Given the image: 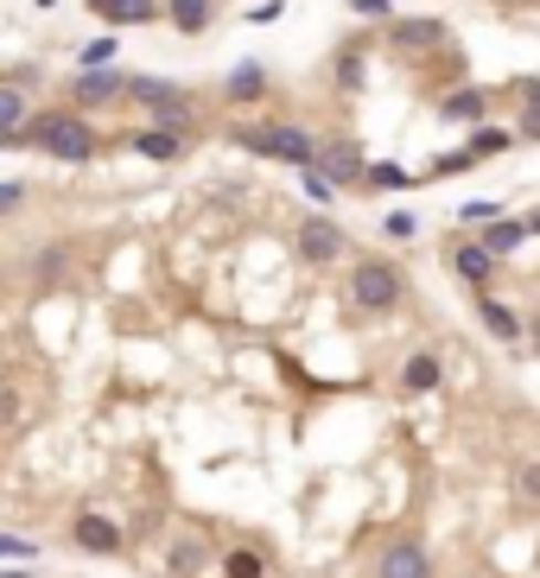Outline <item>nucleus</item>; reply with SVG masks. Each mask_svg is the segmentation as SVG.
I'll use <instances>...</instances> for the list:
<instances>
[{
    "instance_id": "1",
    "label": "nucleus",
    "mask_w": 540,
    "mask_h": 578,
    "mask_svg": "<svg viewBox=\"0 0 540 578\" xmlns=\"http://www.w3.org/2000/svg\"><path fill=\"white\" fill-rule=\"evenodd\" d=\"M235 147L261 153V159H280V166H299V172H306L311 159H318V140H311L306 127H286V122H267V127H235Z\"/></svg>"
},
{
    "instance_id": "2",
    "label": "nucleus",
    "mask_w": 540,
    "mask_h": 578,
    "mask_svg": "<svg viewBox=\"0 0 540 578\" xmlns=\"http://www.w3.org/2000/svg\"><path fill=\"white\" fill-rule=\"evenodd\" d=\"M350 299L362 312H394V305L407 299V280L394 261H375V254H362L357 267H350Z\"/></svg>"
},
{
    "instance_id": "3",
    "label": "nucleus",
    "mask_w": 540,
    "mask_h": 578,
    "mask_svg": "<svg viewBox=\"0 0 540 578\" xmlns=\"http://www.w3.org/2000/svg\"><path fill=\"white\" fill-rule=\"evenodd\" d=\"M311 172H325L331 185H362V153H357V140H325L318 147V159H311Z\"/></svg>"
},
{
    "instance_id": "4",
    "label": "nucleus",
    "mask_w": 540,
    "mask_h": 578,
    "mask_svg": "<svg viewBox=\"0 0 540 578\" xmlns=\"http://www.w3.org/2000/svg\"><path fill=\"white\" fill-rule=\"evenodd\" d=\"M299 254L318 261V267L343 261V229H337L331 217H306V223H299Z\"/></svg>"
},
{
    "instance_id": "5",
    "label": "nucleus",
    "mask_w": 540,
    "mask_h": 578,
    "mask_svg": "<svg viewBox=\"0 0 540 578\" xmlns=\"http://www.w3.org/2000/svg\"><path fill=\"white\" fill-rule=\"evenodd\" d=\"M375 578H433V566H426V547H420V540H394V547L375 559Z\"/></svg>"
},
{
    "instance_id": "6",
    "label": "nucleus",
    "mask_w": 540,
    "mask_h": 578,
    "mask_svg": "<svg viewBox=\"0 0 540 578\" xmlns=\"http://www.w3.org/2000/svg\"><path fill=\"white\" fill-rule=\"evenodd\" d=\"M452 274L464 280V286H489V274H496V254L484 249V242H452Z\"/></svg>"
},
{
    "instance_id": "7",
    "label": "nucleus",
    "mask_w": 540,
    "mask_h": 578,
    "mask_svg": "<svg viewBox=\"0 0 540 578\" xmlns=\"http://www.w3.org/2000/svg\"><path fill=\"white\" fill-rule=\"evenodd\" d=\"M128 90V76H115V64L108 71H83L77 83H71V102H83V108H103V102H115Z\"/></svg>"
},
{
    "instance_id": "8",
    "label": "nucleus",
    "mask_w": 540,
    "mask_h": 578,
    "mask_svg": "<svg viewBox=\"0 0 540 578\" xmlns=\"http://www.w3.org/2000/svg\"><path fill=\"white\" fill-rule=\"evenodd\" d=\"M96 20H108V25H147V20H159V0H83Z\"/></svg>"
},
{
    "instance_id": "9",
    "label": "nucleus",
    "mask_w": 540,
    "mask_h": 578,
    "mask_svg": "<svg viewBox=\"0 0 540 578\" xmlns=\"http://www.w3.org/2000/svg\"><path fill=\"white\" fill-rule=\"evenodd\" d=\"M121 96H134V102H147V108H179V102H191L179 90V83H159V76H128V90H121Z\"/></svg>"
},
{
    "instance_id": "10",
    "label": "nucleus",
    "mask_w": 540,
    "mask_h": 578,
    "mask_svg": "<svg viewBox=\"0 0 540 578\" xmlns=\"http://www.w3.org/2000/svg\"><path fill=\"white\" fill-rule=\"evenodd\" d=\"M71 534H77V547H89V554H115V547H121V528L103 522V515H77Z\"/></svg>"
},
{
    "instance_id": "11",
    "label": "nucleus",
    "mask_w": 540,
    "mask_h": 578,
    "mask_svg": "<svg viewBox=\"0 0 540 578\" xmlns=\"http://www.w3.org/2000/svg\"><path fill=\"white\" fill-rule=\"evenodd\" d=\"M166 20L179 25L184 39H198V32H210V20H216V0H172Z\"/></svg>"
},
{
    "instance_id": "12",
    "label": "nucleus",
    "mask_w": 540,
    "mask_h": 578,
    "mask_svg": "<svg viewBox=\"0 0 540 578\" xmlns=\"http://www.w3.org/2000/svg\"><path fill=\"white\" fill-rule=\"evenodd\" d=\"M134 153L166 166V159H179V153H184V134H172V127H153V134H140V140H134Z\"/></svg>"
},
{
    "instance_id": "13",
    "label": "nucleus",
    "mask_w": 540,
    "mask_h": 578,
    "mask_svg": "<svg viewBox=\"0 0 540 578\" xmlns=\"http://www.w3.org/2000/svg\"><path fill=\"white\" fill-rule=\"evenodd\" d=\"M477 318H484V330H489V337H502V344H515V337H521V318H515L509 305L477 299Z\"/></svg>"
},
{
    "instance_id": "14",
    "label": "nucleus",
    "mask_w": 540,
    "mask_h": 578,
    "mask_svg": "<svg viewBox=\"0 0 540 578\" xmlns=\"http://www.w3.org/2000/svg\"><path fill=\"white\" fill-rule=\"evenodd\" d=\"M401 388H407V395H426V388H438V356H433V350L407 356V369H401Z\"/></svg>"
},
{
    "instance_id": "15",
    "label": "nucleus",
    "mask_w": 540,
    "mask_h": 578,
    "mask_svg": "<svg viewBox=\"0 0 540 578\" xmlns=\"http://www.w3.org/2000/svg\"><path fill=\"white\" fill-rule=\"evenodd\" d=\"M261 90H267V71H261V64H242V71H230V83H223L230 102H255Z\"/></svg>"
},
{
    "instance_id": "16",
    "label": "nucleus",
    "mask_w": 540,
    "mask_h": 578,
    "mask_svg": "<svg viewBox=\"0 0 540 578\" xmlns=\"http://www.w3.org/2000/svg\"><path fill=\"white\" fill-rule=\"evenodd\" d=\"M521 235H528L521 223L496 217V223H484V249H489V254H509V249H521Z\"/></svg>"
},
{
    "instance_id": "17",
    "label": "nucleus",
    "mask_w": 540,
    "mask_h": 578,
    "mask_svg": "<svg viewBox=\"0 0 540 578\" xmlns=\"http://www.w3.org/2000/svg\"><path fill=\"white\" fill-rule=\"evenodd\" d=\"M438 115H445V122H484V96H477V90L445 96V102H438Z\"/></svg>"
},
{
    "instance_id": "18",
    "label": "nucleus",
    "mask_w": 540,
    "mask_h": 578,
    "mask_svg": "<svg viewBox=\"0 0 540 578\" xmlns=\"http://www.w3.org/2000/svg\"><path fill=\"white\" fill-rule=\"evenodd\" d=\"M20 122H27V96L0 83V134H13V127H20Z\"/></svg>"
},
{
    "instance_id": "19",
    "label": "nucleus",
    "mask_w": 540,
    "mask_h": 578,
    "mask_svg": "<svg viewBox=\"0 0 540 578\" xmlns=\"http://www.w3.org/2000/svg\"><path fill=\"white\" fill-rule=\"evenodd\" d=\"M362 185H375V191H401V185H413V172H407V166H369Z\"/></svg>"
},
{
    "instance_id": "20",
    "label": "nucleus",
    "mask_w": 540,
    "mask_h": 578,
    "mask_svg": "<svg viewBox=\"0 0 540 578\" xmlns=\"http://www.w3.org/2000/svg\"><path fill=\"white\" fill-rule=\"evenodd\" d=\"M115 57H121V45H115V32H108V39H96V45H83V71H108Z\"/></svg>"
},
{
    "instance_id": "21",
    "label": "nucleus",
    "mask_w": 540,
    "mask_h": 578,
    "mask_svg": "<svg viewBox=\"0 0 540 578\" xmlns=\"http://www.w3.org/2000/svg\"><path fill=\"white\" fill-rule=\"evenodd\" d=\"M223 572H230V578H261L267 566H261V554H248V547H235V554L223 559Z\"/></svg>"
},
{
    "instance_id": "22",
    "label": "nucleus",
    "mask_w": 540,
    "mask_h": 578,
    "mask_svg": "<svg viewBox=\"0 0 540 578\" xmlns=\"http://www.w3.org/2000/svg\"><path fill=\"white\" fill-rule=\"evenodd\" d=\"M496 210H502V203L470 198V203H458V223H496Z\"/></svg>"
},
{
    "instance_id": "23",
    "label": "nucleus",
    "mask_w": 540,
    "mask_h": 578,
    "mask_svg": "<svg viewBox=\"0 0 540 578\" xmlns=\"http://www.w3.org/2000/svg\"><path fill=\"white\" fill-rule=\"evenodd\" d=\"M502 147H509V134H496V127H489V134H477V140H470L464 153H470V159L484 166V153H502Z\"/></svg>"
},
{
    "instance_id": "24",
    "label": "nucleus",
    "mask_w": 540,
    "mask_h": 578,
    "mask_svg": "<svg viewBox=\"0 0 540 578\" xmlns=\"http://www.w3.org/2000/svg\"><path fill=\"white\" fill-rule=\"evenodd\" d=\"M515 490H521L528 503H540V464H515Z\"/></svg>"
},
{
    "instance_id": "25",
    "label": "nucleus",
    "mask_w": 540,
    "mask_h": 578,
    "mask_svg": "<svg viewBox=\"0 0 540 578\" xmlns=\"http://www.w3.org/2000/svg\"><path fill=\"white\" fill-rule=\"evenodd\" d=\"M306 198H311V203H331V198H337V185H331L325 172H311V166H306Z\"/></svg>"
},
{
    "instance_id": "26",
    "label": "nucleus",
    "mask_w": 540,
    "mask_h": 578,
    "mask_svg": "<svg viewBox=\"0 0 540 578\" xmlns=\"http://www.w3.org/2000/svg\"><path fill=\"white\" fill-rule=\"evenodd\" d=\"M388 235H394V242H407V235H420V223H413L407 210H394V217H388Z\"/></svg>"
},
{
    "instance_id": "27",
    "label": "nucleus",
    "mask_w": 540,
    "mask_h": 578,
    "mask_svg": "<svg viewBox=\"0 0 540 578\" xmlns=\"http://www.w3.org/2000/svg\"><path fill=\"white\" fill-rule=\"evenodd\" d=\"M27 203V185H0V217H13Z\"/></svg>"
},
{
    "instance_id": "28",
    "label": "nucleus",
    "mask_w": 540,
    "mask_h": 578,
    "mask_svg": "<svg viewBox=\"0 0 540 578\" xmlns=\"http://www.w3.org/2000/svg\"><path fill=\"white\" fill-rule=\"evenodd\" d=\"M350 7H357L362 20H388V13H394V7H388V0H350Z\"/></svg>"
},
{
    "instance_id": "29",
    "label": "nucleus",
    "mask_w": 540,
    "mask_h": 578,
    "mask_svg": "<svg viewBox=\"0 0 540 578\" xmlns=\"http://www.w3.org/2000/svg\"><path fill=\"white\" fill-rule=\"evenodd\" d=\"M521 229H540V210H534V217H528V223H521Z\"/></svg>"
},
{
    "instance_id": "30",
    "label": "nucleus",
    "mask_w": 540,
    "mask_h": 578,
    "mask_svg": "<svg viewBox=\"0 0 540 578\" xmlns=\"http://www.w3.org/2000/svg\"><path fill=\"white\" fill-rule=\"evenodd\" d=\"M0 578H32V572H0Z\"/></svg>"
}]
</instances>
